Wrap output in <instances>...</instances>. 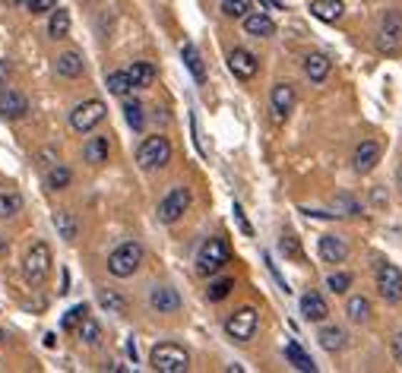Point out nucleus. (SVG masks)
I'll use <instances>...</instances> for the list:
<instances>
[{"instance_id": "nucleus-1", "label": "nucleus", "mask_w": 402, "mask_h": 373, "mask_svg": "<svg viewBox=\"0 0 402 373\" xmlns=\"http://www.w3.org/2000/svg\"><path fill=\"white\" fill-rule=\"evenodd\" d=\"M149 364H152V370H159V373H184L190 367V357H187V351L181 345L162 342V345L152 348Z\"/></svg>"}, {"instance_id": "nucleus-2", "label": "nucleus", "mask_w": 402, "mask_h": 373, "mask_svg": "<svg viewBox=\"0 0 402 373\" xmlns=\"http://www.w3.org/2000/svg\"><path fill=\"white\" fill-rule=\"evenodd\" d=\"M228 260H231L228 240L209 237L206 244H203L200 257H196V272H200V275H216V272H222V266H225Z\"/></svg>"}, {"instance_id": "nucleus-3", "label": "nucleus", "mask_w": 402, "mask_h": 373, "mask_svg": "<svg viewBox=\"0 0 402 373\" xmlns=\"http://www.w3.org/2000/svg\"><path fill=\"white\" fill-rule=\"evenodd\" d=\"M140 262H143V247L136 240H127L108 257V272L118 275V279H130L140 269Z\"/></svg>"}, {"instance_id": "nucleus-4", "label": "nucleus", "mask_w": 402, "mask_h": 373, "mask_svg": "<svg viewBox=\"0 0 402 373\" xmlns=\"http://www.w3.org/2000/svg\"><path fill=\"white\" fill-rule=\"evenodd\" d=\"M136 162H140L143 171H156V168H165L171 162V143L165 140V136H149V140H143V145L136 149Z\"/></svg>"}, {"instance_id": "nucleus-5", "label": "nucleus", "mask_w": 402, "mask_h": 373, "mask_svg": "<svg viewBox=\"0 0 402 373\" xmlns=\"http://www.w3.org/2000/svg\"><path fill=\"white\" fill-rule=\"evenodd\" d=\"M257 326H260V313L253 310V307H241V310H235L228 320H225V332H228L235 342H251L253 332H257Z\"/></svg>"}, {"instance_id": "nucleus-6", "label": "nucleus", "mask_w": 402, "mask_h": 373, "mask_svg": "<svg viewBox=\"0 0 402 373\" xmlns=\"http://www.w3.org/2000/svg\"><path fill=\"white\" fill-rule=\"evenodd\" d=\"M51 272V247L48 244H32V250L26 253V262H23V275L26 282L32 285H41Z\"/></svg>"}, {"instance_id": "nucleus-7", "label": "nucleus", "mask_w": 402, "mask_h": 373, "mask_svg": "<svg viewBox=\"0 0 402 373\" xmlns=\"http://www.w3.org/2000/svg\"><path fill=\"white\" fill-rule=\"evenodd\" d=\"M377 48L393 54L402 48V13L399 10H386L380 19V32H377Z\"/></svg>"}, {"instance_id": "nucleus-8", "label": "nucleus", "mask_w": 402, "mask_h": 373, "mask_svg": "<svg viewBox=\"0 0 402 373\" xmlns=\"http://www.w3.org/2000/svg\"><path fill=\"white\" fill-rule=\"evenodd\" d=\"M105 111H108L105 101H99V98L83 101V105L73 108V114H70V127L76 130V133H86V130H92L95 123L105 121Z\"/></svg>"}, {"instance_id": "nucleus-9", "label": "nucleus", "mask_w": 402, "mask_h": 373, "mask_svg": "<svg viewBox=\"0 0 402 373\" xmlns=\"http://www.w3.org/2000/svg\"><path fill=\"white\" fill-rule=\"evenodd\" d=\"M377 291L386 304H399L402 301V272L393 262H380L377 269Z\"/></svg>"}, {"instance_id": "nucleus-10", "label": "nucleus", "mask_w": 402, "mask_h": 373, "mask_svg": "<svg viewBox=\"0 0 402 373\" xmlns=\"http://www.w3.org/2000/svg\"><path fill=\"white\" fill-rule=\"evenodd\" d=\"M187 209H190V190L187 187H174L171 193L159 203V218H162L165 225H174Z\"/></svg>"}, {"instance_id": "nucleus-11", "label": "nucleus", "mask_w": 402, "mask_h": 373, "mask_svg": "<svg viewBox=\"0 0 402 373\" xmlns=\"http://www.w3.org/2000/svg\"><path fill=\"white\" fill-rule=\"evenodd\" d=\"M257 57L251 54V51L247 48H235L228 54V70L235 73V79H241V83H251L253 76H257Z\"/></svg>"}, {"instance_id": "nucleus-12", "label": "nucleus", "mask_w": 402, "mask_h": 373, "mask_svg": "<svg viewBox=\"0 0 402 373\" xmlns=\"http://www.w3.org/2000/svg\"><path fill=\"white\" fill-rule=\"evenodd\" d=\"M29 114V98L16 89H0V117L4 121H19Z\"/></svg>"}, {"instance_id": "nucleus-13", "label": "nucleus", "mask_w": 402, "mask_h": 373, "mask_svg": "<svg viewBox=\"0 0 402 373\" xmlns=\"http://www.w3.org/2000/svg\"><path fill=\"white\" fill-rule=\"evenodd\" d=\"M149 307L156 313H178L181 310V295L174 288H152L149 291Z\"/></svg>"}, {"instance_id": "nucleus-14", "label": "nucleus", "mask_w": 402, "mask_h": 373, "mask_svg": "<svg viewBox=\"0 0 402 373\" xmlns=\"http://www.w3.org/2000/svg\"><path fill=\"white\" fill-rule=\"evenodd\" d=\"M269 101H273L276 121H285V117H288V111L295 108V89H291L288 83L273 86V95H269Z\"/></svg>"}, {"instance_id": "nucleus-15", "label": "nucleus", "mask_w": 402, "mask_h": 373, "mask_svg": "<svg viewBox=\"0 0 402 373\" xmlns=\"http://www.w3.org/2000/svg\"><path fill=\"white\" fill-rule=\"evenodd\" d=\"M377 158H380V145H377L374 140H364V143L355 149L352 165H355V171H358V174H368V171H374Z\"/></svg>"}, {"instance_id": "nucleus-16", "label": "nucleus", "mask_w": 402, "mask_h": 373, "mask_svg": "<svg viewBox=\"0 0 402 373\" xmlns=\"http://www.w3.org/2000/svg\"><path fill=\"white\" fill-rule=\"evenodd\" d=\"M301 313H304V320H311V323H323V320L330 317V307H326V301L317 295V291H308V295L301 297Z\"/></svg>"}, {"instance_id": "nucleus-17", "label": "nucleus", "mask_w": 402, "mask_h": 373, "mask_svg": "<svg viewBox=\"0 0 402 373\" xmlns=\"http://www.w3.org/2000/svg\"><path fill=\"white\" fill-rule=\"evenodd\" d=\"M317 250H320V260H323V262H333V266L348 257V247L342 244L339 237H333V234H323V237H320Z\"/></svg>"}, {"instance_id": "nucleus-18", "label": "nucleus", "mask_w": 402, "mask_h": 373, "mask_svg": "<svg viewBox=\"0 0 402 373\" xmlns=\"http://www.w3.org/2000/svg\"><path fill=\"white\" fill-rule=\"evenodd\" d=\"M244 32L253 35V39H269V35H276V23L266 16V13H247L244 16Z\"/></svg>"}, {"instance_id": "nucleus-19", "label": "nucleus", "mask_w": 402, "mask_h": 373, "mask_svg": "<svg viewBox=\"0 0 402 373\" xmlns=\"http://www.w3.org/2000/svg\"><path fill=\"white\" fill-rule=\"evenodd\" d=\"M311 13L320 23H339L342 13H346V4H342V0H313Z\"/></svg>"}, {"instance_id": "nucleus-20", "label": "nucleus", "mask_w": 402, "mask_h": 373, "mask_svg": "<svg viewBox=\"0 0 402 373\" xmlns=\"http://www.w3.org/2000/svg\"><path fill=\"white\" fill-rule=\"evenodd\" d=\"M181 57H184L187 70L194 73L196 83H206V67H203V57H200V51H196L194 41H184V45H181Z\"/></svg>"}, {"instance_id": "nucleus-21", "label": "nucleus", "mask_w": 402, "mask_h": 373, "mask_svg": "<svg viewBox=\"0 0 402 373\" xmlns=\"http://www.w3.org/2000/svg\"><path fill=\"white\" fill-rule=\"evenodd\" d=\"M108 152H111V143H108V136H92V140L83 145V158H86L89 165L108 162Z\"/></svg>"}, {"instance_id": "nucleus-22", "label": "nucleus", "mask_w": 402, "mask_h": 373, "mask_svg": "<svg viewBox=\"0 0 402 373\" xmlns=\"http://www.w3.org/2000/svg\"><path fill=\"white\" fill-rule=\"evenodd\" d=\"M304 73H308L311 83H323L330 76V57L326 54H308L304 57Z\"/></svg>"}, {"instance_id": "nucleus-23", "label": "nucleus", "mask_w": 402, "mask_h": 373, "mask_svg": "<svg viewBox=\"0 0 402 373\" xmlns=\"http://www.w3.org/2000/svg\"><path fill=\"white\" fill-rule=\"evenodd\" d=\"M54 228H57V234H61L64 240H76L79 222H76V215H73L70 209H57L54 212Z\"/></svg>"}, {"instance_id": "nucleus-24", "label": "nucleus", "mask_w": 402, "mask_h": 373, "mask_svg": "<svg viewBox=\"0 0 402 373\" xmlns=\"http://www.w3.org/2000/svg\"><path fill=\"white\" fill-rule=\"evenodd\" d=\"M285 357L291 361V367H295V370H304V373H313V370H317L313 357H311L301 345H298V342H288V345H285Z\"/></svg>"}, {"instance_id": "nucleus-25", "label": "nucleus", "mask_w": 402, "mask_h": 373, "mask_svg": "<svg viewBox=\"0 0 402 373\" xmlns=\"http://www.w3.org/2000/svg\"><path fill=\"white\" fill-rule=\"evenodd\" d=\"M57 73L67 76V79L83 76V54H76V51H64V54L57 57Z\"/></svg>"}, {"instance_id": "nucleus-26", "label": "nucleus", "mask_w": 402, "mask_h": 373, "mask_svg": "<svg viewBox=\"0 0 402 373\" xmlns=\"http://www.w3.org/2000/svg\"><path fill=\"white\" fill-rule=\"evenodd\" d=\"M127 73H130V83H134L136 89H149V86L156 83V67H152L149 61H136Z\"/></svg>"}, {"instance_id": "nucleus-27", "label": "nucleus", "mask_w": 402, "mask_h": 373, "mask_svg": "<svg viewBox=\"0 0 402 373\" xmlns=\"http://www.w3.org/2000/svg\"><path fill=\"white\" fill-rule=\"evenodd\" d=\"M48 35H51V39H67V35H70V13L67 10H61V6H54V10H51Z\"/></svg>"}, {"instance_id": "nucleus-28", "label": "nucleus", "mask_w": 402, "mask_h": 373, "mask_svg": "<svg viewBox=\"0 0 402 373\" xmlns=\"http://www.w3.org/2000/svg\"><path fill=\"white\" fill-rule=\"evenodd\" d=\"M317 342L326 351H342V348H346V332H342L339 326H323V329H320V335H317Z\"/></svg>"}, {"instance_id": "nucleus-29", "label": "nucleus", "mask_w": 402, "mask_h": 373, "mask_svg": "<svg viewBox=\"0 0 402 373\" xmlns=\"http://www.w3.org/2000/svg\"><path fill=\"white\" fill-rule=\"evenodd\" d=\"M346 313H348V320H352V323H368L371 320V301L368 297H348L346 301Z\"/></svg>"}, {"instance_id": "nucleus-30", "label": "nucleus", "mask_w": 402, "mask_h": 373, "mask_svg": "<svg viewBox=\"0 0 402 373\" xmlns=\"http://www.w3.org/2000/svg\"><path fill=\"white\" fill-rule=\"evenodd\" d=\"M89 317V307L86 304H76V307H70L67 313H64V320H61V329L64 332H76L79 326H83V320Z\"/></svg>"}, {"instance_id": "nucleus-31", "label": "nucleus", "mask_w": 402, "mask_h": 373, "mask_svg": "<svg viewBox=\"0 0 402 373\" xmlns=\"http://www.w3.org/2000/svg\"><path fill=\"white\" fill-rule=\"evenodd\" d=\"M70 180H73V174H70V168H64V165H54L45 174V187L48 190H67Z\"/></svg>"}, {"instance_id": "nucleus-32", "label": "nucleus", "mask_w": 402, "mask_h": 373, "mask_svg": "<svg viewBox=\"0 0 402 373\" xmlns=\"http://www.w3.org/2000/svg\"><path fill=\"white\" fill-rule=\"evenodd\" d=\"M108 92L111 95H127L130 89H134V83H130V73L127 70H114V73H108Z\"/></svg>"}, {"instance_id": "nucleus-33", "label": "nucleus", "mask_w": 402, "mask_h": 373, "mask_svg": "<svg viewBox=\"0 0 402 373\" xmlns=\"http://www.w3.org/2000/svg\"><path fill=\"white\" fill-rule=\"evenodd\" d=\"M99 304L105 307L108 313H118V317H121V313H127V301H124L118 291H101V295H99Z\"/></svg>"}, {"instance_id": "nucleus-34", "label": "nucleus", "mask_w": 402, "mask_h": 373, "mask_svg": "<svg viewBox=\"0 0 402 373\" xmlns=\"http://www.w3.org/2000/svg\"><path fill=\"white\" fill-rule=\"evenodd\" d=\"M251 10H253L251 0H222V13L231 19H244Z\"/></svg>"}, {"instance_id": "nucleus-35", "label": "nucleus", "mask_w": 402, "mask_h": 373, "mask_svg": "<svg viewBox=\"0 0 402 373\" xmlns=\"http://www.w3.org/2000/svg\"><path fill=\"white\" fill-rule=\"evenodd\" d=\"M76 335L86 342V345H99V342H101V329H99V323H95L92 317L83 320V326L76 329Z\"/></svg>"}, {"instance_id": "nucleus-36", "label": "nucleus", "mask_w": 402, "mask_h": 373, "mask_svg": "<svg viewBox=\"0 0 402 373\" xmlns=\"http://www.w3.org/2000/svg\"><path fill=\"white\" fill-rule=\"evenodd\" d=\"M23 209V196L19 193H0V218H13Z\"/></svg>"}, {"instance_id": "nucleus-37", "label": "nucleus", "mask_w": 402, "mask_h": 373, "mask_svg": "<svg viewBox=\"0 0 402 373\" xmlns=\"http://www.w3.org/2000/svg\"><path fill=\"white\" fill-rule=\"evenodd\" d=\"M231 288H235V279H216V282L206 288V297H209L213 304H216V301H225V297L231 295Z\"/></svg>"}, {"instance_id": "nucleus-38", "label": "nucleus", "mask_w": 402, "mask_h": 373, "mask_svg": "<svg viewBox=\"0 0 402 373\" xmlns=\"http://www.w3.org/2000/svg\"><path fill=\"white\" fill-rule=\"evenodd\" d=\"M124 117H127V123H130L134 130H143L146 114H143V105H140V101H124Z\"/></svg>"}, {"instance_id": "nucleus-39", "label": "nucleus", "mask_w": 402, "mask_h": 373, "mask_svg": "<svg viewBox=\"0 0 402 373\" xmlns=\"http://www.w3.org/2000/svg\"><path fill=\"white\" fill-rule=\"evenodd\" d=\"M348 285H352V275L348 272H333L330 279H326V288H330L333 295H346Z\"/></svg>"}, {"instance_id": "nucleus-40", "label": "nucleus", "mask_w": 402, "mask_h": 373, "mask_svg": "<svg viewBox=\"0 0 402 373\" xmlns=\"http://www.w3.org/2000/svg\"><path fill=\"white\" fill-rule=\"evenodd\" d=\"M26 6L32 16H45V13H51L57 6V0H26Z\"/></svg>"}, {"instance_id": "nucleus-41", "label": "nucleus", "mask_w": 402, "mask_h": 373, "mask_svg": "<svg viewBox=\"0 0 402 373\" xmlns=\"http://www.w3.org/2000/svg\"><path fill=\"white\" fill-rule=\"evenodd\" d=\"M235 218H238V225H241V231H244V234H247V237H251V234H253V228H251V222H247V218H244V209H241V206H238V203H235Z\"/></svg>"}, {"instance_id": "nucleus-42", "label": "nucleus", "mask_w": 402, "mask_h": 373, "mask_svg": "<svg viewBox=\"0 0 402 373\" xmlns=\"http://www.w3.org/2000/svg\"><path fill=\"white\" fill-rule=\"evenodd\" d=\"M393 357H396V364H402V332L393 339Z\"/></svg>"}, {"instance_id": "nucleus-43", "label": "nucleus", "mask_w": 402, "mask_h": 373, "mask_svg": "<svg viewBox=\"0 0 402 373\" xmlns=\"http://www.w3.org/2000/svg\"><path fill=\"white\" fill-rule=\"evenodd\" d=\"M282 250H288L291 257H301V250H298V247L291 244V237H282Z\"/></svg>"}, {"instance_id": "nucleus-44", "label": "nucleus", "mask_w": 402, "mask_h": 373, "mask_svg": "<svg viewBox=\"0 0 402 373\" xmlns=\"http://www.w3.org/2000/svg\"><path fill=\"white\" fill-rule=\"evenodd\" d=\"M6 76H10V63H6V61H0V83H4Z\"/></svg>"}, {"instance_id": "nucleus-45", "label": "nucleus", "mask_w": 402, "mask_h": 373, "mask_svg": "<svg viewBox=\"0 0 402 373\" xmlns=\"http://www.w3.org/2000/svg\"><path fill=\"white\" fill-rule=\"evenodd\" d=\"M6 253V237H0V257Z\"/></svg>"}, {"instance_id": "nucleus-46", "label": "nucleus", "mask_w": 402, "mask_h": 373, "mask_svg": "<svg viewBox=\"0 0 402 373\" xmlns=\"http://www.w3.org/2000/svg\"><path fill=\"white\" fill-rule=\"evenodd\" d=\"M4 4H10V6H19V4H26V0H4Z\"/></svg>"}, {"instance_id": "nucleus-47", "label": "nucleus", "mask_w": 402, "mask_h": 373, "mask_svg": "<svg viewBox=\"0 0 402 373\" xmlns=\"http://www.w3.org/2000/svg\"><path fill=\"white\" fill-rule=\"evenodd\" d=\"M0 345H4V329H0Z\"/></svg>"}, {"instance_id": "nucleus-48", "label": "nucleus", "mask_w": 402, "mask_h": 373, "mask_svg": "<svg viewBox=\"0 0 402 373\" xmlns=\"http://www.w3.org/2000/svg\"><path fill=\"white\" fill-rule=\"evenodd\" d=\"M86 4H92V0H86Z\"/></svg>"}]
</instances>
